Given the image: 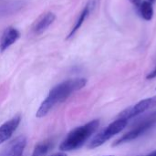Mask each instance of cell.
Returning <instances> with one entry per match:
<instances>
[{
  "instance_id": "cell-1",
  "label": "cell",
  "mask_w": 156,
  "mask_h": 156,
  "mask_svg": "<svg viewBox=\"0 0 156 156\" xmlns=\"http://www.w3.org/2000/svg\"><path fill=\"white\" fill-rule=\"evenodd\" d=\"M87 84V80L84 78H75L67 80L53 89L50 90L47 98L42 101L38 110L37 111L36 117H45L57 104L65 101L72 93L81 90Z\"/></svg>"
},
{
  "instance_id": "cell-2",
  "label": "cell",
  "mask_w": 156,
  "mask_h": 156,
  "mask_svg": "<svg viewBox=\"0 0 156 156\" xmlns=\"http://www.w3.org/2000/svg\"><path fill=\"white\" fill-rule=\"evenodd\" d=\"M100 126L99 120H93L72 130L59 145L61 151H73L80 148Z\"/></svg>"
},
{
  "instance_id": "cell-3",
  "label": "cell",
  "mask_w": 156,
  "mask_h": 156,
  "mask_svg": "<svg viewBox=\"0 0 156 156\" xmlns=\"http://www.w3.org/2000/svg\"><path fill=\"white\" fill-rule=\"evenodd\" d=\"M156 123V112L151 114L147 118L144 119L142 122H140L136 126H134L132 130L127 132L125 134L121 136L118 140H116L113 144L112 146H118L122 144L129 143L131 141H133L145 133H147L150 129H152Z\"/></svg>"
},
{
  "instance_id": "cell-4",
  "label": "cell",
  "mask_w": 156,
  "mask_h": 156,
  "mask_svg": "<svg viewBox=\"0 0 156 156\" xmlns=\"http://www.w3.org/2000/svg\"><path fill=\"white\" fill-rule=\"evenodd\" d=\"M128 121L123 119H117L116 121L112 122L111 124H109L104 130H102L101 133H99L89 144L88 147L90 149H95L103 144H105L107 141L112 139L114 135L121 133L127 125Z\"/></svg>"
},
{
  "instance_id": "cell-5",
  "label": "cell",
  "mask_w": 156,
  "mask_h": 156,
  "mask_svg": "<svg viewBox=\"0 0 156 156\" xmlns=\"http://www.w3.org/2000/svg\"><path fill=\"white\" fill-rule=\"evenodd\" d=\"M156 106V96L154 97H151V98H147L144 99L139 102H137L136 104L127 108L126 110L122 111L120 114H119V119H123V120H130L132 118H134L136 116H138L139 114L154 108Z\"/></svg>"
},
{
  "instance_id": "cell-6",
  "label": "cell",
  "mask_w": 156,
  "mask_h": 156,
  "mask_svg": "<svg viewBox=\"0 0 156 156\" xmlns=\"http://www.w3.org/2000/svg\"><path fill=\"white\" fill-rule=\"evenodd\" d=\"M56 15L52 12H47L42 14L33 24L31 31L35 36H39L43 34L50 25L55 21Z\"/></svg>"
},
{
  "instance_id": "cell-7",
  "label": "cell",
  "mask_w": 156,
  "mask_h": 156,
  "mask_svg": "<svg viewBox=\"0 0 156 156\" xmlns=\"http://www.w3.org/2000/svg\"><path fill=\"white\" fill-rule=\"evenodd\" d=\"M20 122H21V116L18 114L0 126V144H4L5 142L8 141L11 138L13 133L17 129Z\"/></svg>"
},
{
  "instance_id": "cell-8",
  "label": "cell",
  "mask_w": 156,
  "mask_h": 156,
  "mask_svg": "<svg viewBox=\"0 0 156 156\" xmlns=\"http://www.w3.org/2000/svg\"><path fill=\"white\" fill-rule=\"evenodd\" d=\"M19 37H20V33L16 28L13 27H6L4 30L0 38V51L3 52L5 49H7L10 46L16 43Z\"/></svg>"
},
{
  "instance_id": "cell-9",
  "label": "cell",
  "mask_w": 156,
  "mask_h": 156,
  "mask_svg": "<svg viewBox=\"0 0 156 156\" xmlns=\"http://www.w3.org/2000/svg\"><path fill=\"white\" fill-rule=\"evenodd\" d=\"M26 145H27L26 137L19 136L9 144V146L3 154V156H23Z\"/></svg>"
},
{
  "instance_id": "cell-10",
  "label": "cell",
  "mask_w": 156,
  "mask_h": 156,
  "mask_svg": "<svg viewBox=\"0 0 156 156\" xmlns=\"http://www.w3.org/2000/svg\"><path fill=\"white\" fill-rule=\"evenodd\" d=\"M94 6H95V0H90V1L88 2V4L85 5V7L83 8L82 12L80 13V15L79 18L77 19V21H76L74 27L71 28V30H70L69 36L67 37V39L71 38V37L76 34V32L80 28V27L82 26V24L84 23V21L86 20V18L89 16L90 13V12L92 11V9L94 8Z\"/></svg>"
},
{
  "instance_id": "cell-11",
  "label": "cell",
  "mask_w": 156,
  "mask_h": 156,
  "mask_svg": "<svg viewBox=\"0 0 156 156\" xmlns=\"http://www.w3.org/2000/svg\"><path fill=\"white\" fill-rule=\"evenodd\" d=\"M139 7V12L141 16L147 21H150L153 16H154V8H153V4L149 1H144L143 3L140 4Z\"/></svg>"
},
{
  "instance_id": "cell-12",
  "label": "cell",
  "mask_w": 156,
  "mask_h": 156,
  "mask_svg": "<svg viewBox=\"0 0 156 156\" xmlns=\"http://www.w3.org/2000/svg\"><path fill=\"white\" fill-rule=\"evenodd\" d=\"M52 146H53L52 140H47L45 142H42L35 147L32 156H44L52 148Z\"/></svg>"
},
{
  "instance_id": "cell-13",
  "label": "cell",
  "mask_w": 156,
  "mask_h": 156,
  "mask_svg": "<svg viewBox=\"0 0 156 156\" xmlns=\"http://www.w3.org/2000/svg\"><path fill=\"white\" fill-rule=\"evenodd\" d=\"M154 78H156V67L146 76V79L147 80H153Z\"/></svg>"
},
{
  "instance_id": "cell-14",
  "label": "cell",
  "mask_w": 156,
  "mask_h": 156,
  "mask_svg": "<svg viewBox=\"0 0 156 156\" xmlns=\"http://www.w3.org/2000/svg\"><path fill=\"white\" fill-rule=\"evenodd\" d=\"M131 3H133L134 5H137V6H139L140 5V4L142 3V0H129Z\"/></svg>"
},
{
  "instance_id": "cell-15",
  "label": "cell",
  "mask_w": 156,
  "mask_h": 156,
  "mask_svg": "<svg viewBox=\"0 0 156 156\" xmlns=\"http://www.w3.org/2000/svg\"><path fill=\"white\" fill-rule=\"evenodd\" d=\"M51 156H67L65 154L63 153H58V154H52Z\"/></svg>"
},
{
  "instance_id": "cell-16",
  "label": "cell",
  "mask_w": 156,
  "mask_h": 156,
  "mask_svg": "<svg viewBox=\"0 0 156 156\" xmlns=\"http://www.w3.org/2000/svg\"><path fill=\"white\" fill-rule=\"evenodd\" d=\"M146 156H156V150L155 151H154V152H152L151 154H149L148 155Z\"/></svg>"
},
{
  "instance_id": "cell-17",
  "label": "cell",
  "mask_w": 156,
  "mask_h": 156,
  "mask_svg": "<svg viewBox=\"0 0 156 156\" xmlns=\"http://www.w3.org/2000/svg\"><path fill=\"white\" fill-rule=\"evenodd\" d=\"M147 1H149V2H151V3L153 4V3H154V2L155 0H147Z\"/></svg>"
},
{
  "instance_id": "cell-18",
  "label": "cell",
  "mask_w": 156,
  "mask_h": 156,
  "mask_svg": "<svg viewBox=\"0 0 156 156\" xmlns=\"http://www.w3.org/2000/svg\"><path fill=\"white\" fill-rule=\"evenodd\" d=\"M105 156H114V155H105Z\"/></svg>"
}]
</instances>
